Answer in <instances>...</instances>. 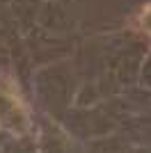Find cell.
<instances>
[{"label":"cell","mask_w":151,"mask_h":153,"mask_svg":"<svg viewBox=\"0 0 151 153\" xmlns=\"http://www.w3.org/2000/svg\"><path fill=\"white\" fill-rule=\"evenodd\" d=\"M138 25L140 30H144V34L151 37V2L142 7V12L138 14Z\"/></svg>","instance_id":"obj_1"}]
</instances>
